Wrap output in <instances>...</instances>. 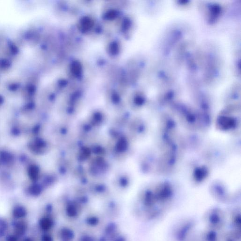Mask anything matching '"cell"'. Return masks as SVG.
I'll return each instance as SVG.
<instances>
[{
  "instance_id": "1",
  "label": "cell",
  "mask_w": 241,
  "mask_h": 241,
  "mask_svg": "<svg viewBox=\"0 0 241 241\" xmlns=\"http://www.w3.org/2000/svg\"><path fill=\"white\" fill-rule=\"evenodd\" d=\"M205 222L209 228L220 230L225 225V215L219 208H213L208 211L204 217Z\"/></svg>"
},
{
  "instance_id": "2",
  "label": "cell",
  "mask_w": 241,
  "mask_h": 241,
  "mask_svg": "<svg viewBox=\"0 0 241 241\" xmlns=\"http://www.w3.org/2000/svg\"><path fill=\"white\" fill-rule=\"evenodd\" d=\"M195 225L192 220H187L181 223L175 230V238L177 241H187Z\"/></svg>"
},
{
  "instance_id": "4",
  "label": "cell",
  "mask_w": 241,
  "mask_h": 241,
  "mask_svg": "<svg viewBox=\"0 0 241 241\" xmlns=\"http://www.w3.org/2000/svg\"><path fill=\"white\" fill-rule=\"evenodd\" d=\"M232 223L234 227V231L237 233L240 234V228H241V217L240 212H234L232 216Z\"/></svg>"
},
{
  "instance_id": "3",
  "label": "cell",
  "mask_w": 241,
  "mask_h": 241,
  "mask_svg": "<svg viewBox=\"0 0 241 241\" xmlns=\"http://www.w3.org/2000/svg\"><path fill=\"white\" fill-rule=\"evenodd\" d=\"M218 230L208 228L202 234L201 238L203 241H220Z\"/></svg>"
},
{
  "instance_id": "9",
  "label": "cell",
  "mask_w": 241,
  "mask_h": 241,
  "mask_svg": "<svg viewBox=\"0 0 241 241\" xmlns=\"http://www.w3.org/2000/svg\"><path fill=\"white\" fill-rule=\"evenodd\" d=\"M7 222L2 218H0V237L3 236L7 229Z\"/></svg>"
},
{
  "instance_id": "10",
  "label": "cell",
  "mask_w": 241,
  "mask_h": 241,
  "mask_svg": "<svg viewBox=\"0 0 241 241\" xmlns=\"http://www.w3.org/2000/svg\"><path fill=\"white\" fill-rule=\"evenodd\" d=\"M40 225L43 230H48L51 226V221L47 218H43L40 221Z\"/></svg>"
},
{
  "instance_id": "8",
  "label": "cell",
  "mask_w": 241,
  "mask_h": 241,
  "mask_svg": "<svg viewBox=\"0 0 241 241\" xmlns=\"http://www.w3.org/2000/svg\"><path fill=\"white\" fill-rule=\"evenodd\" d=\"M93 25V21L89 18H84L81 22V26L83 29L87 30L91 28Z\"/></svg>"
},
{
  "instance_id": "13",
  "label": "cell",
  "mask_w": 241,
  "mask_h": 241,
  "mask_svg": "<svg viewBox=\"0 0 241 241\" xmlns=\"http://www.w3.org/2000/svg\"><path fill=\"white\" fill-rule=\"evenodd\" d=\"M7 241H17V239L16 237L13 235H9L7 237Z\"/></svg>"
},
{
  "instance_id": "11",
  "label": "cell",
  "mask_w": 241,
  "mask_h": 241,
  "mask_svg": "<svg viewBox=\"0 0 241 241\" xmlns=\"http://www.w3.org/2000/svg\"><path fill=\"white\" fill-rule=\"evenodd\" d=\"M81 70V66L78 62L74 63L72 66V71L75 74H78Z\"/></svg>"
},
{
  "instance_id": "12",
  "label": "cell",
  "mask_w": 241,
  "mask_h": 241,
  "mask_svg": "<svg viewBox=\"0 0 241 241\" xmlns=\"http://www.w3.org/2000/svg\"><path fill=\"white\" fill-rule=\"evenodd\" d=\"M30 193L33 195H38L40 193V190L37 187H32L30 189Z\"/></svg>"
},
{
  "instance_id": "5",
  "label": "cell",
  "mask_w": 241,
  "mask_h": 241,
  "mask_svg": "<svg viewBox=\"0 0 241 241\" xmlns=\"http://www.w3.org/2000/svg\"><path fill=\"white\" fill-rule=\"evenodd\" d=\"M27 214V211L22 206H16L13 211V215L15 218L20 219L25 217Z\"/></svg>"
},
{
  "instance_id": "6",
  "label": "cell",
  "mask_w": 241,
  "mask_h": 241,
  "mask_svg": "<svg viewBox=\"0 0 241 241\" xmlns=\"http://www.w3.org/2000/svg\"><path fill=\"white\" fill-rule=\"evenodd\" d=\"M240 239V234L233 231L225 234L223 236L221 241H239Z\"/></svg>"
},
{
  "instance_id": "7",
  "label": "cell",
  "mask_w": 241,
  "mask_h": 241,
  "mask_svg": "<svg viewBox=\"0 0 241 241\" xmlns=\"http://www.w3.org/2000/svg\"><path fill=\"white\" fill-rule=\"evenodd\" d=\"M26 230V225L23 222H18L15 225V233L18 236L24 235Z\"/></svg>"
},
{
  "instance_id": "15",
  "label": "cell",
  "mask_w": 241,
  "mask_h": 241,
  "mask_svg": "<svg viewBox=\"0 0 241 241\" xmlns=\"http://www.w3.org/2000/svg\"><path fill=\"white\" fill-rule=\"evenodd\" d=\"M24 241H32V240L29 238H27L24 240Z\"/></svg>"
},
{
  "instance_id": "14",
  "label": "cell",
  "mask_w": 241,
  "mask_h": 241,
  "mask_svg": "<svg viewBox=\"0 0 241 241\" xmlns=\"http://www.w3.org/2000/svg\"><path fill=\"white\" fill-rule=\"evenodd\" d=\"M42 241H52L51 237L47 235H44L42 237Z\"/></svg>"
}]
</instances>
